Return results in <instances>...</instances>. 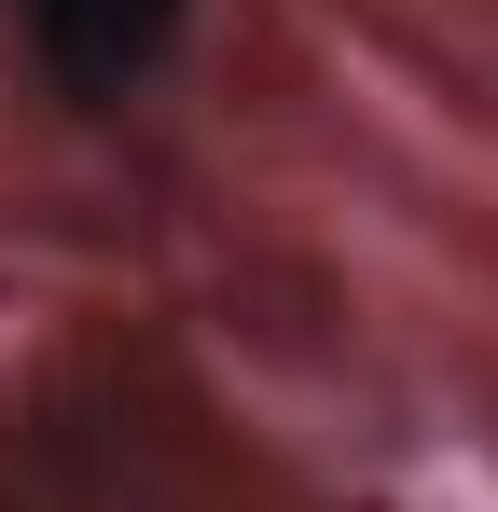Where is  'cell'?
<instances>
[{
  "instance_id": "6da1fadb",
  "label": "cell",
  "mask_w": 498,
  "mask_h": 512,
  "mask_svg": "<svg viewBox=\"0 0 498 512\" xmlns=\"http://www.w3.org/2000/svg\"><path fill=\"white\" fill-rule=\"evenodd\" d=\"M14 14H28L56 97H83V111L139 97L166 56H180V28H194V0H14Z\"/></svg>"
}]
</instances>
